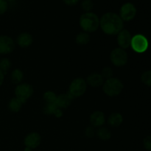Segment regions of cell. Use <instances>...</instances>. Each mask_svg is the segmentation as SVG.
<instances>
[{"label": "cell", "mask_w": 151, "mask_h": 151, "mask_svg": "<svg viewBox=\"0 0 151 151\" xmlns=\"http://www.w3.org/2000/svg\"><path fill=\"white\" fill-rule=\"evenodd\" d=\"M100 26L107 35H116L124 27L123 21L119 16L113 12L104 13L100 19Z\"/></svg>", "instance_id": "1"}, {"label": "cell", "mask_w": 151, "mask_h": 151, "mask_svg": "<svg viewBox=\"0 0 151 151\" xmlns=\"http://www.w3.org/2000/svg\"><path fill=\"white\" fill-rule=\"evenodd\" d=\"M79 24L84 32H95L100 27V19L96 13L87 12L81 15L79 19Z\"/></svg>", "instance_id": "2"}, {"label": "cell", "mask_w": 151, "mask_h": 151, "mask_svg": "<svg viewBox=\"0 0 151 151\" xmlns=\"http://www.w3.org/2000/svg\"><path fill=\"white\" fill-rule=\"evenodd\" d=\"M123 83L119 79L111 78L106 80L103 85V90L106 95L109 97H116L122 91Z\"/></svg>", "instance_id": "3"}, {"label": "cell", "mask_w": 151, "mask_h": 151, "mask_svg": "<svg viewBox=\"0 0 151 151\" xmlns=\"http://www.w3.org/2000/svg\"><path fill=\"white\" fill-rule=\"evenodd\" d=\"M86 89V81L83 78H76L73 80L69 85V94L73 98H77L83 95Z\"/></svg>", "instance_id": "4"}, {"label": "cell", "mask_w": 151, "mask_h": 151, "mask_svg": "<svg viewBox=\"0 0 151 151\" xmlns=\"http://www.w3.org/2000/svg\"><path fill=\"white\" fill-rule=\"evenodd\" d=\"M110 59L114 66L121 67L128 63V56L125 50L121 48H115L111 52Z\"/></svg>", "instance_id": "5"}, {"label": "cell", "mask_w": 151, "mask_h": 151, "mask_svg": "<svg viewBox=\"0 0 151 151\" xmlns=\"http://www.w3.org/2000/svg\"><path fill=\"white\" fill-rule=\"evenodd\" d=\"M33 94L32 86L28 83H20L15 88V95L22 103H24Z\"/></svg>", "instance_id": "6"}, {"label": "cell", "mask_w": 151, "mask_h": 151, "mask_svg": "<svg viewBox=\"0 0 151 151\" xmlns=\"http://www.w3.org/2000/svg\"><path fill=\"white\" fill-rule=\"evenodd\" d=\"M137 10L136 6L131 2H126L119 9V17L123 22H130L137 16Z\"/></svg>", "instance_id": "7"}, {"label": "cell", "mask_w": 151, "mask_h": 151, "mask_svg": "<svg viewBox=\"0 0 151 151\" xmlns=\"http://www.w3.org/2000/svg\"><path fill=\"white\" fill-rule=\"evenodd\" d=\"M131 46L136 52L143 53L148 48L149 43L145 36L141 34H137L131 39Z\"/></svg>", "instance_id": "8"}, {"label": "cell", "mask_w": 151, "mask_h": 151, "mask_svg": "<svg viewBox=\"0 0 151 151\" xmlns=\"http://www.w3.org/2000/svg\"><path fill=\"white\" fill-rule=\"evenodd\" d=\"M14 41L7 35H0V54H10L15 49Z\"/></svg>", "instance_id": "9"}, {"label": "cell", "mask_w": 151, "mask_h": 151, "mask_svg": "<svg viewBox=\"0 0 151 151\" xmlns=\"http://www.w3.org/2000/svg\"><path fill=\"white\" fill-rule=\"evenodd\" d=\"M41 142V137L39 134L36 132H32L27 134L24 139V144L25 147L33 149L37 148Z\"/></svg>", "instance_id": "10"}, {"label": "cell", "mask_w": 151, "mask_h": 151, "mask_svg": "<svg viewBox=\"0 0 151 151\" xmlns=\"http://www.w3.org/2000/svg\"><path fill=\"white\" fill-rule=\"evenodd\" d=\"M131 32L128 29H122L120 32L118 33L117 35V44L121 49H128L131 46Z\"/></svg>", "instance_id": "11"}, {"label": "cell", "mask_w": 151, "mask_h": 151, "mask_svg": "<svg viewBox=\"0 0 151 151\" xmlns=\"http://www.w3.org/2000/svg\"><path fill=\"white\" fill-rule=\"evenodd\" d=\"M73 97L67 93V94H61L57 96V100H56V104L58 107L60 109H66L69 107L73 100Z\"/></svg>", "instance_id": "12"}, {"label": "cell", "mask_w": 151, "mask_h": 151, "mask_svg": "<svg viewBox=\"0 0 151 151\" xmlns=\"http://www.w3.org/2000/svg\"><path fill=\"white\" fill-rule=\"evenodd\" d=\"M32 41H33V38L28 32H22L19 34L16 39L17 44L22 48L29 47L32 44Z\"/></svg>", "instance_id": "13"}, {"label": "cell", "mask_w": 151, "mask_h": 151, "mask_svg": "<svg viewBox=\"0 0 151 151\" xmlns=\"http://www.w3.org/2000/svg\"><path fill=\"white\" fill-rule=\"evenodd\" d=\"M86 83L90 85L94 88L100 86L104 83V78L101 75V74L92 73L88 75L86 78Z\"/></svg>", "instance_id": "14"}, {"label": "cell", "mask_w": 151, "mask_h": 151, "mask_svg": "<svg viewBox=\"0 0 151 151\" xmlns=\"http://www.w3.org/2000/svg\"><path fill=\"white\" fill-rule=\"evenodd\" d=\"M105 121H106L105 114L102 111H97L91 114L90 116V122L93 127L102 126L105 123Z\"/></svg>", "instance_id": "15"}, {"label": "cell", "mask_w": 151, "mask_h": 151, "mask_svg": "<svg viewBox=\"0 0 151 151\" xmlns=\"http://www.w3.org/2000/svg\"><path fill=\"white\" fill-rule=\"evenodd\" d=\"M44 111L46 114L51 115L53 114L58 118L61 117L63 115L61 109L58 107L57 104L55 103H47L44 108Z\"/></svg>", "instance_id": "16"}, {"label": "cell", "mask_w": 151, "mask_h": 151, "mask_svg": "<svg viewBox=\"0 0 151 151\" xmlns=\"http://www.w3.org/2000/svg\"><path fill=\"white\" fill-rule=\"evenodd\" d=\"M123 122L122 115L119 113H112L108 119L109 125L112 127H118Z\"/></svg>", "instance_id": "17"}, {"label": "cell", "mask_w": 151, "mask_h": 151, "mask_svg": "<svg viewBox=\"0 0 151 151\" xmlns=\"http://www.w3.org/2000/svg\"><path fill=\"white\" fill-rule=\"evenodd\" d=\"M23 103L17 99L16 97H14V98H12L11 100H10L8 103V109L11 112H13V113H17L22 109V106Z\"/></svg>", "instance_id": "18"}, {"label": "cell", "mask_w": 151, "mask_h": 151, "mask_svg": "<svg viewBox=\"0 0 151 151\" xmlns=\"http://www.w3.org/2000/svg\"><path fill=\"white\" fill-rule=\"evenodd\" d=\"M90 41V35L88 32H80L75 38V42L78 45H86Z\"/></svg>", "instance_id": "19"}, {"label": "cell", "mask_w": 151, "mask_h": 151, "mask_svg": "<svg viewBox=\"0 0 151 151\" xmlns=\"http://www.w3.org/2000/svg\"><path fill=\"white\" fill-rule=\"evenodd\" d=\"M11 81L14 84H19L24 78V73L19 69H16L11 72Z\"/></svg>", "instance_id": "20"}, {"label": "cell", "mask_w": 151, "mask_h": 151, "mask_svg": "<svg viewBox=\"0 0 151 151\" xmlns=\"http://www.w3.org/2000/svg\"><path fill=\"white\" fill-rule=\"evenodd\" d=\"M97 135L100 139L103 141H108L111 137V133L108 128H100L97 130Z\"/></svg>", "instance_id": "21"}, {"label": "cell", "mask_w": 151, "mask_h": 151, "mask_svg": "<svg viewBox=\"0 0 151 151\" xmlns=\"http://www.w3.org/2000/svg\"><path fill=\"white\" fill-rule=\"evenodd\" d=\"M11 67V62L7 58L0 59V70L5 75Z\"/></svg>", "instance_id": "22"}, {"label": "cell", "mask_w": 151, "mask_h": 151, "mask_svg": "<svg viewBox=\"0 0 151 151\" xmlns=\"http://www.w3.org/2000/svg\"><path fill=\"white\" fill-rule=\"evenodd\" d=\"M43 97L47 103H55L56 100H57V95L51 91H46Z\"/></svg>", "instance_id": "23"}, {"label": "cell", "mask_w": 151, "mask_h": 151, "mask_svg": "<svg viewBox=\"0 0 151 151\" xmlns=\"http://www.w3.org/2000/svg\"><path fill=\"white\" fill-rule=\"evenodd\" d=\"M81 7L85 13L87 12H91V10L94 8V3L91 0H83L81 1Z\"/></svg>", "instance_id": "24"}, {"label": "cell", "mask_w": 151, "mask_h": 151, "mask_svg": "<svg viewBox=\"0 0 151 151\" xmlns=\"http://www.w3.org/2000/svg\"><path fill=\"white\" fill-rule=\"evenodd\" d=\"M142 82L145 85L151 87V70H148L145 72L141 76Z\"/></svg>", "instance_id": "25"}, {"label": "cell", "mask_w": 151, "mask_h": 151, "mask_svg": "<svg viewBox=\"0 0 151 151\" xmlns=\"http://www.w3.org/2000/svg\"><path fill=\"white\" fill-rule=\"evenodd\" d=\"M101 75L104 79L106 78V79L108 80L109 78H112V76H113V71H112V69L110 67H106L102 71Z\"/></svg>", "instance_id": "26"}, {"label": "cell", "mask_w": 151, "mask_h": 151, "mask_svg": "<svg viewBox=\"0 0 151 151\" xmlns=\"http://www.w3.org/2000/svg\"><path fill=\"white\" fill-rule=\"evenodd\" d=\"M8 9V3L7 0H0V16L4 15Z\"/></svg>", "instance_id": "27"}, {"label": "cell", "mask_w": 151, "mask_h": 151, "mask_svg": "<svg viewBox=\"0 0 151 151\" xmlns=\"http://www.w3.org/2000/svg\"><path fill=\"white\" fill-rule=\"evenodd\" d=\"M143 145L147 150L151 151V135L147 136L143 140Z\"/></svg>", "instance_id": "28"}, {"label": "cell", "mask_w": 151, "mask_h": 151, "mask_svg": "<svg viewBox=\"0 0 151 151\" xmlns=\"http://www.w3.org/2000/svg\"><path fill=\"white\" fill-rule=\"evenodd\" d=\"M94 134H95V131H94V127L89 126L88 128H86L85 131V135L86 137H87L88 138H92L94 137Z\"/></svg>", "instance_id": "29"}, {"label": "cell", "mask_w": 151, "mask_h": 151, "mask_svg": "<svg viewBox=\"0 0 151 151\" xmlns=\"http://www.w3.org/2000/svg\"><path fill=\"white\" fill-rule=\"evenodd\" d=\"M63 3L65 4H66L67 6H70V7H72V6H75L79 2V0H63Z\"/></svg>", "instance_id": "30"}, {"label": "cell", "mask_w": 151, "mask_h": 151, "mask_svg": "<svg viewBox=\"0 0 151 151\" xmlns=\"http://www.w3.org/2000/svg\"><path fill=\"white\" fill-rule=\"evenodd\" d=\"M4 80V74L0 70V86L3 84Z\"/></svg>", "instance_id": "31"}, {"label": "cell", "mask_w": 151, "mask_h": 151, "mask_svg": "<svg viewBox=\"0 0 151 151\" xmlns=\"http://www.w3.org/2000/svg\"><path fill=\"white\" fill-rule=\"evenodd\" d=\"M24 151H32V149L29 148V147H25L24 150Z\"/></svg>", "instance_id": "32"}, {"label": "cell", "mask_w": 151, "mask_h": 151, "mask_svg": "<svg viewBox=\"0 0 151 151\" xmlns=\"http://www.w3.org/2000/svg\"><path fill=\"white\" fill-rule=\"evenodd\" d=\"M7 1H16V0H7Z\"/></svg>", "instance_id": "33"}]
</instances>
